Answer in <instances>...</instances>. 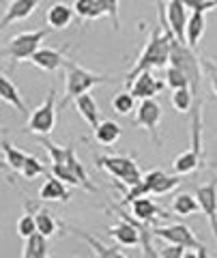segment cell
<instances>
[{"label": "cell", "instance_id": "2", "mask_svg": "<svg viewBox=\"0 0 217 258\" xmlns=\"http://www.w3.org/2000/svg\"><path fill=\"white\" fill-rule=\"evenodd\" d=\"M170 64H174L176 69H181L185 78L189 80V88L194 97L198 99V91H200V80H202V58H198L194 54V50L185 43V41H179V39L170 37Z\"/></svg>", "mask_w": 217, "mask_h": 258}, {"label": "cell", "instance_id": "38", "mask_svg": "<svg viewBox=\"0 0 217 258\" xmlns=\"http://www.w3.org/2000/svg\"><path fill=\"white\" fill-rule=\"evenodd\" d=\"M202 67L206 71V78H208V84H211V91L217 97V67H215L213 62H208L206 58H202Z\"/></svg>", "mask_w": 217, "mask_h": 258}, {"label": "cell", "instance_id": "34", "mask_svg": "<svg viewBox=\"0 0 217 258\" xmlns=\"http://www.w3.org/2000/svg\"><path fill=\"white\" fill-rule=\"evenodd\" d=\"M52 176L60 179L62 183H67V185H74V187H82V183H80V179L74 174V170H71L69 166H65V164H52Z\"/></svg>", "mask_w": 217, "mask_h": 258}, {"label": "cell", "instance_id": "41", "mask_svg": "<svg viewBox=\"0 0 217 258\" xmlns=\"http://www.w3.org/2000/svg\"><path fill=\"white\" fill-rule=\"evenodd\" d=\"M198 258H211V256H208V249H206V245L198 249Z\"/></svg>", "mask_w": 217, "mask_h": 258}, {"label": "cell", "instance_id": "33", "mask_svg": "<svg viewBox=\"0 0 217 258\" xmlns=\"http://www.w3.org/2000/svg\"><path fill=\"white\" fill-rule=\"evenodd\" d=\"M41 174H45V166H43V161L39 159V157H35V155H28L26 164H24L22 176H24L26 181H33V179H37V176H41Z\"/></svg>", "mask_w": 217, "mask_h": 258}, {"label": "cell", "instance_id": "18", "mask_svg": "<svg viewBox=\"0 0 217 258\" xmlns=\"http://www.w3.org/2000/svg\"><path fill=\"white\" fill-rule=\"evenodd\" d=\"M74 11L84 24L95 22L108 15V7L103 5V0H76L74 3Z\"/></svg>", "mask_w": 217, "mask_h": 258}, {"label": "cell", "instance_id": "14", "mask_svg": "<svg viewBox=\"0 0 217 258\" xmlns=\"http://www.w3.org/2000/svg\"><path fill=\"white\" fill-rule=\"evenodd\" d=\"M74 196V191L67 189V183H62L60 179L56 176H50L45 179L43 185L39 187V200H47V203H67Z\"/></svg>", "mask_w": 217, "mask_h": 258}, {"label": "cell", "instance_id": "21", "mask_svg": "<svg viewBox=\"0 0 217 258\" xmlns=\"http://www.w3.org/2000/svg\"><path fill=\"white\" fill-rule=\"evenodd\" d=\"M200 164H202V155H200L198 151L194 149H187V151H183L179 157L174 159V164H172V170L174 174H179V176H185V174H191V172H196Z\"/></svg>", "mask_w": 217, "mask_h": 258}, {"label": "cell", "instance_id": "23", "mask_svg": "<svg viewBox=\"0 0 217 258\" xmlns=\"http://www.w3.org/2000/svg\"><path fill=\"white\" fill-rule=\"evenodd\" d=\"M93 134H95V140H97L99 144H103V147H112V144H116L120 140L123 129H120V125L114 123V120L106 118L97 125V129H93Z\"/></svg>", "mask_w": 217, "mask_h": 258}, {"label": "cell", "instance_id": "11", "mask_svg": "<svg viewBox=\"0 0 217 258\" xmlns=\"http://www.w3.org/2000/svg\"><path fill=\"white\" fill-rule=\"evenodd\" d=\"M187 7L183 0H168L166 3V20L170 24L174 37L179 41H185V26H187Z\"/></svg>", "mask_w": 217, "mask_h": 258}, {"label": "cell", "instance_id": "29", "mask_svg": "<svg viewBox=\"0 0 217 258\" xmlns=\"http://www.w3.org/2000/svg\"><path fill=\"white\" fill-rule=\"evenodd\" d=\"M58 220L54 217L52 211H47V209H39L37 211V232L39 235H43V237H54L56 235V230H58Z\"/></svg>", "mask_w": 217, "mask_h": 258}, {"label": "cell", "instance_id": "4", "mask_svg": "<svg viewBox=\"0 0 217 258\" xmlns=\"http://www.w3.org/2000/svg\"><path fill=\"white\" fill-rule=\"evenodd\" d=\"M45 39H47V30H24L9 39V43L3 47V54L7 58H11V64L30 60L41 50V43Z\"/></svg>", "mask_w": 217, "mask_h": 258}, {"label": "cell", "instance_id": "17", "mask_svg": "<svg viewBox=\"0 0 217 258\" xmlns=\"http://www.w3.org/2000/svg\"><path fill=\"white\" fill-rule=\"evenodd\" d=\"M0 97H3L5 103H9L11 108L18 110L20 114H26V112H28L26 103H24L22 95H20V88L15 86V82L7 74L0 76Z\"/></svg>", "mask_w": 217, "mask_h": 258}, {"label": "cell", "instance_id": "28", "mask_svg": "<svg viewBox=\"0 0 217 258\" xmlns=\"http://www.w3.org/2000/svg\"><path fill=\"white\" fill-rule=\"evenodd\" d=\"M47 237L43 235H33L24 241V252L22 258H47Z\"/></svg>", "mask_w": 217, "mask_h": 258}, {"label": "cell", "instance_id": "22", "mask_svg": "<svg viewBox=\"0 0 217 258\" xmlns=\"http://www.w3.org/2000/svg\"><path fill=\"white\" fill-rule=\"evenodd\" d=\"M76 232H78V237L82 239V241H86L88 247L93 249L95 258H127L118 247L106 245L103 241H99L97 237H93V235H88V232H84V230H76Z\"/></svg>", "mask_w": 217, "mask_h": 258}, {"label": "cell", "instance_id": "15", "mask_svg": "<svg viewBox=\"0 0 217 258\" xmlns=\"http://www.w3.org/2000/svg\"><path fill=\"white\" fill-rule=\"evenodd\" d=\"M76 18V11L74 7H69L65 3H54L50 9L45 13V22L47 26L54 28V30H65L71 26V22Z\"/></svg>", "mask_w": 217, "mask_h": 258}, {"label": "cell", "instance_id": "6", "mask_svg": "<svg viewBox=\"0 0 217 258\" xmlns=\"http://www.w3.org/2000/svg\"><path fill=\"white\" fill-rule=\"evenodd\" d=\"M153 237L162 239L166 243H176L187 249H200L204 247V243H200L198 237L194 235V230L187 224L176 222V224H166V226H153Z\"/></svg>", "mask_w": 217, "mask_h": 258}, {"label": "cell", "instance_id": "27", "mask_svg": "<svg viewBox=\"0 0 217 258\" xmlns=\"http://www.w3.org/2000/svg\"><path fill=\"white\" fill-rule=\"evenodd\" d=\"M3 161H5V166L7 168H11L13 172H20L22 174V170H24V164H26V159H28V155L24 151H20L18 147H13V144L7 140V138H3Z\"/></svg>", "mask_w": 217, "mask_h": 258}, {"label": "cell", "instance_id": "35", "mask_svg": "<svg viewBox=\"0 0 217 258\" xmlns=\"http://www.w3.org/2000/svg\"><path fill=\"white\" fill-rule=\"evenodd\" d=\"M181 185V176L179 174H166L162 181L157 183V187H155V196H166V194H170L172 189H176Z\"/></svg>", "mask_w": 217, "mask_h": 258}, {"label": "cell", "instance_id": "31", "mask_svg": "<svg viewBox=\"0 0 217 258\" xmlns=\"http://www.w3.org/2000/svg\"><path fill=\"white\" fill-rule=\"evenodd\" d=\"M196 97L189 88H179V91H172V106L176 112H189L194 108Z\"/></svg>", "mask_w": 217, "mask_h": 258}, {"label": "cell", "instance_id": "13", "mask_svg": "<svg viewBox=\"0 0 217 258\" xmlns=\"http://www.w3.org/2000/svg\"><path fill=\"white\" fill-rule=\"evenodd\" d=\"M164 176H166V172H162V170L147 172L138 185H133V187H129L123 194V205H131L135 198H144V196H149V194H153V191H155V187H157V183L162 181Z\"/></svg>", "mask_w": 217, "mask_h": 258}, {"label": "cell", "instance_id": "3", "mask_svg": "<svg viewBox=\"0 0 217 258\" xmlns=\"http://www.w3.org/2000/svg\"><path fill=\"white\" fill-rule=\"evenodd\" d=\"M95 166L106 170L110 176L118 179L127 187H133L142 181V170L135 164V159L127 157V155H95Z\"/></svg>", "mask_w": 217, "mask_h": 258}, {"label": "cell", "instance_id": "40", "mask_svg": "<svg viewBox=\"0 0 217 258\" xmlns=\"http://www.w3.org/2000/svg\"><path fill=\"white\" fill-rule=\"evenodd\" d=\"M183 258H198V249H185Z\"/></svg>", "mask_w": 217, "mask_h": 258}, {"label": "cell", "instance_id": "7", "mask_svg": "<svg viewBox=\"0 0 217 258\" xmlns=\"http://www.w3.org/2000/svg\"><path fill=\"white\" fill-rule=\"evenodd\" d=\"M159 120H162V106H159L155 99H142L138 110H135L133 125L147 129V132L153 136V142H155L157 147L162 144V138H159V134H157Z\"/></svg>", "mask_w": 217, "mask_h": 258}, {"label": "cell", "instance_id": "12", "mask_svg": "<svg viewBox=\"0 0 217 258\" xmlns=\"http://www.w3.org/2000/svg\"><path fill=\"white\" fill-rule=\"evenodd\" d=\"M129 207H131V213H133L135 220L147 222V224H155L157 220H162V217H168L166 209H162V207L155 203V200L149 198V196L135 198Z\"/></svg>", "mask_w": 217, "mask_h": 258}, {"label": "cell", "instance_id": "32", "mask_svg": "<svg viewBox=\"0 0 217 258\" xmlns=\"http://www.w3.org/2000/svg\"><path fill=\"white\" fill-rule=\"evenodd\" d=\"M166 86H170L172 91H179V88H189V80L185 78V74L181 69H176L174 64H168L166 67V78H164ZM191 91V88H189Z\"/></svg>", "mask_w": 217, "mask_h": 258}, {"label": "cell", "instance_id": "26", "mask_svg": "<svg viewBox=\"0 0 217 258\" xmlns=\"http://www.w3.org/2000/svg\"><path fill=\"white\" fill-rule=\"evenodd\" d=\"M170 209H172V213L181 215V217H187V215H194V213L200 211V203H198L196 194L183 191V194H176V196L172 198Z\"/></svg>", "mask_w": 217, "mask_h": 258}, {"label": "cell", "instance_id": "19", "mask_svg": "<svg viewBox=\"0 0 217 258\" xmlns=\"http://www.w3.org/2000/svg\"><path fill=\"white\" fill-rule=\"evenodd\" d=\"M74 103H76L78 114L82 116L93 129H97V125L101 123V118H99V106H97V101H95V97L91 93L80 95Z\"/></svg>", "mask_w": 217, "mask_h": 258}, {"label": "cell", "instance_id": "24", "mask_svg": "<svg viewBox=\"0 0 217 258\" xmlns=\"http://www.w3.org/2000/svg\"><path fill=\"white\" fill-rule=\"evenodd\" d=\"M65 166H69L71 170H74V174L80 179V183H82V187H84L86 191H91V194L97 191V187H95V185L91 183V179H88L86 168L82 166V161H80V159H78V155H76V147H74V142L67 144V159H65Z\"/></svg>", "mask_w": 217, "mask_h": 258}, {"label": "cell", "instance_id": "8", "mask_svg": "<svg viewBox=\"0 0 217 258\" xmlns=\"http://www.w3.org/2000/svg\"><path fill=\"white\" fill-rule=\"evenodd\" d=\"M196 198L200 203V211L204 213L208 224H211V230L217 239V183L211 181L206 185H200L196 189Z\"/></svg>", "mask_w": 217, "mask_h": 258}, {"label": "cell", "instance_id": "42", "mask_svg": "<svg viewBox=\"0 0 217 258\" xmlns=\"http://www.w3.org/2000/svg\"><path fill=\"white\" fill-rule=\"evenodd\" d=\"M69 258H76V256H69Z\"/></svg>", "mask_w": 217, "mask_h": 258}, {"label": "cell", "instance_id": "9", "mask_svg": "<svg viewBox=\"0 0 217 258\" xmlns=\"http://www.w3.org/2000/svg\"><path fill=\"white\" fill-rule=\"evenodd\" d=\"M129 88H131V95L140 101L142 99H155V95L162 93L166 88V82L153 76V71H144V74H140L133 80V84Z\"/></svg>", "mask_w": 217, "mask_h": 258}, {"label": "cell", "instance_id": "20", "mask_svg": "<svg viewBox=\"0 0 217 258\" xmlns=\"http://www.w3.org/2000/svg\"><path fill=\"white\" fill-rule=\"evenodd\" d=\"M206 30V18L204 13H198V11H191L189 18H187V26H185V43H187L191 50L200 43Z\"/></svg>", "mask_w": 217, "mask_h": 258}, {"label": "cell", "instance_id": "30", "mask_svg": "<svg viewBox=\"0 0 217 258\" xmlns=\"http://www.w3.org/2000/svg\"><path fill=\"white\" fill-rule=\"evenodd\" d=\"M112 108H114V112L120 116L131 114L133 108H135V97L131 95V91L118 93V95H114V99H112Z\"/></svg>", "mask_w": 217, "mask_h": 258}, {"label": "cell", "instance_id": "5", "mask_svg": "<svg viewBox=\"0 0 217 258\" xmlns=\"http://www.w3.org/2000/svg\"><path fill=\"white\" fill-rule=\"evenodd\" d=\"M58 103H56V86L50 88L45 101L39 106L37 110L30 112L28 123L24 127L26 134H37L39 138H47L52 134V129L56 125V118H58Z\"/></svg>", "mask_w": 217, "mask_h": 258}, {"label": "cell", "instance_id": "16", "mask_svg": "<svg viewBox=\"0 0 217 258\" xmlns=\"http://www.w3.org/2000/svg\"><path fill=\"white\" fill-rule=\"evenodd\" d=\"M41 5V0H13V3L5 9V15H3V28L9 26V24H15V22H22L26 20L28 15H33L35 9Z\"/></svg>", "mask_w": 217, "mask_h": 258}, {"label": "cell", "instance_id": "37", "mask_svg": "<svg viewBox=\"0 0 217 258\" xmlns=\"http://www.w3.org/2000/svg\"><path fill=\"white\" fill-rule=\"evenodd\" d=\"M185 249H187V247L176 245V243H168L166 247L159 249V258H183Z\"/></svg>", "mask_w": 217, "mask_h": 258}, {"label": "cell", "instance_id": "36", "mask_svg": "<svg viewBox=\"0 0 217 258\" xmlns=\"http://www.w3.org/2000/svg\"><path fill=\"white\" fill-rule=\"evenodd\" d=\"M183 3L189 11H198V13H206L217 7V0H183Z\"/></svg>", "mask_w": 217, "mask_h": 258}, {"label": "cell", "instance_id": "25", "mask_svg": "<svg viewBox=\"0 0 217 258\" xmlns=\"http://www.w3.org/2000/svg\"><path fill=\"white\" fill-rule=\"evenodd\" d=\"M26 211L18 220V235L26 241L28 237L37 235V211H39V205L37 203H26Z\"/></svg>", "mask_w": 217, "mask_h": 258}, {"label": "cell", "instance_id": "39", "mask_svg": "<svg viewBox=\"0 0 217 258\" xmlns=\"http://www.w3.org/2000/svg\"><path fill=\"white\" fill-rule=\"evenodd\" d=\"M103 5L108 7V15L112 24H114V30L120 28V18H118V0H103Z\"/></svg>", "mask_w": 217, "mask_h": 258}, {"label": "cell", "instance_id": "1", "mask_svg": "<svg viewBox=\"0 0 217 258\" xmlns=\"http://www.w3.org/2000/svg\"><path fill=\"white\" fill-rule=\"evenodd\" d=\"M110 80H112L110 76L93 74V71L80 67L78 62L67 60L65 62V99L58 103V110L62 112L69 106V101H76L80 95L91 93L95 86L106 84V82H110Z\"/></svg>", "mask_w": 217, "mask_h": 258}, {"label": "cell", "instance_id": "10", "mask_svg": "<svg viewBox=\"0 0 217 258\" xmlns=\"http://www.w3.org/2000/svg\"><path fill=\"white\" fill-rule=\"evenodd\" d=\"M67 50H69V45H65L62 50H56V47H41L33 58H30V62L35 64V67L39 69H43V71H56V69H60V67H65V62L69 60L67 58Z\"/></svg>", "mask_w": 217, "mask_h": 258}]
</instances>
